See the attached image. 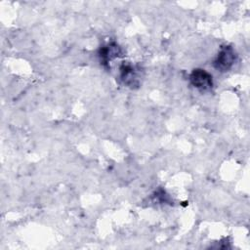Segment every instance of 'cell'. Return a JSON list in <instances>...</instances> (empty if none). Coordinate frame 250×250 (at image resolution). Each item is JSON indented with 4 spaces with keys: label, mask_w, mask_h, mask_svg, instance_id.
<instances>
[{
    "label": "cell",
    "mask_w": 250,
    "mask_h": 250,
    "mask_svg": "<svg viewBox=\"0 0 250 250\" xmlns=\"http://www.w3.org/2000/svg\"><path fill=\"white\" fill-rule=\"evenodd\" d=\"M236 59L235 52L231 46H222L216 59L214 60L213 65L216 69L224 72L231 68Z\"/></svg>",
    "instance_id": "obj_1"
},
{
    "label": "cell",
    "mask_w": 250,
    "mask_h": 250,
    "mask_svg": "<svg viewBox=\"0 0 250 250\" xmlns=\"http://www.w3.org/2000/svg\"><path fill=\"white\" fill-rule=\"evenodd\" d=\"M189 81L193 87L200 91H209L213 87L212 75L205 69H193L189 75Z\"/></svg>",
    "instance_id": "obj_2"
},
{
    "label": "cell",
    "mask_w": 250,
    "mask_h": 250,
    "mask_svg": "<svg viewBox=\"0 0 250 250\" xmlns=\"http://www.w3.org/2000/svg\"><path fill=\"white\" fill-rule=\"evenodd\" d=\"M119 70V79L124 85L134 88L140 84V74L138 71L139 69H137L135 66L128 63H123Z\"/></svg>",
    "instance_id": "obj_3"
},
{
    "label": "cell",
    "mask_w": 250,
    "mask_h": 250,
    "mask_svg": "<svg viewBox=\"0 0 250 250\" xmlns=\"http://www.w3.org/2000/svg\"><path fill=\"white\" fill-rule=\"evenodd\" d=\"M99 55H100L101 62L104 64H105L109 61L122 56V50L116 43H110L104 47H102L100 49Z\"/></svg>",
    "instance_id": "obj_4"
}]
</instances>
